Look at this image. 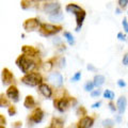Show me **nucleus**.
Wrapping results in <instances>:
<instances>
[{"mask_svg":"<svg viewBox=\"0 0 128 128\" xmlns=\"http://www.w3.org/2000/svg\"><path fill=\"white\" fill-rule=\"evenodd\" d=\"M40 63H41L40 57L30 58V57H27V56L24 54L18 56L15 61V64L18 66V68L22 70V73H24L25 75L31 73V72H34V70L40 65Z\"/></svg>","mask_w":128,"mask_h":128,"instance_id":"1","label":"nucleus"},{"mask_svg":"<svg viewBox=\"0 0 128 128\" xmlns=\"http://www.w3.org/2000/svg\"><path fill=\"white\" fill-rule=\"evenodd\" d=\"M77 104V100H76L75 97H70V96H64V97H61V98H57L54 99V108L57 109L59 112H65L68 108L72 106V105H76Z\"/></svg>","mask_w":128,"mask_h":128,"instance_id":"2","label":"nucleus"},{"mask_svg":"<svg viewBox=\"0 0 128 128\" xmlns=\"http://www.w3.org/2000/svg\"><path fill=\"white\" fill-rule=\"evenodd\" d=\"M61 30H63V27L61 25H57V24H42L41 28L38 30V33L42 36H54L57 33H59Z\"/></svg>","mask_w":128,"mask_h":128,"instance_id":"3","label":"nucleus"},{"mask_svg":"<svg viewBox=\"0 0 128 128\" xmlns=\"http://www.w3.org/2000/svg\"><path fill=\"white\" fill-rule=\"evenodd\" d=\"M20 81L26 86H38L41 83H43V77L40 73L36 72H31L29 74H26L20 79Z\"/></svg>","mask_w":128,"mask_h":128,"instance_id":"4","label":"nucleus"},{"mask_svg":"<svg viewBox=\"0 0 128 128\" xmlns=\"http://www.w3.org/2000/svg\"><path fill=\"white\" fill-rule=\"evenodd\" d=\"M41 20L38 17H31L26 19L25 22H22V28L26 32H33V31H38L40 28L42 26Z\"/></svg>","mask_w":128,"mask_h":128,"instance_id":"5","label":"nucleus"},{"mask_svg":"<svg viewBox=\"0 0 128 128\" xmlns=\"http://www.w3.org/2000/svg\"><path fill=\"white\" fill-rule=\"evenodd\" d=\"M48 81L50 82V84H52L56 88H61L62 84H63V76L61 73H59V72H54V73H50L48 75Z\"/></svg>","mask_w":128,"mask_h":128,"instance_id":"6","label":"nucleus"},{"mask_svg":"<svg viewBox=\"0 0 128 128\" xmlns=\"http://www.w3.org/2000/svg\"><path fill=\"white\" fill-rule=\"evenodd\" d=\"M42 11L46 14H52L54 12H58V11H61V4L59 2H46L44 3L43 6H42Z\"/></svg>","mask_w":128,"mask_h":128,"instance_id":"7","label":"nucleus"},{"mask_svg":"<svg viewBox=\"0 0 128 128\" xmlns=\"http://www.w3.org/2000/svg\"><path fill=\"white\" fill-rule=\"evenodd\" d=\"M1 80H2V84L3 86H12L14 82V75L13 73L8 68V67H4L2 68L1 72Z\"/></svg>","mask_w":128,"mask_h":128,"instance_id":"8","label":"nucleus"},{"mask_svg":"<svg viewBox=\"0 0 128 128\" xmlns=\"http://www.w3.org/2000/svg\"><path fill=\"white\" fill-rule=\"evenodd\" d=\"M44 115H45L44 111L41 109V108L38 107V108H35V109L32 111V113L30 114L29 121L31 123H33V124H38V123H41L43 121Z\"/></svg>","mask_w":128,"mask_h":128,"instance_id":"9","label":"nucleus"},{"mask_svg":"<svg viewBox=\"0 0 128 128\" xmlns=\"http://www.w3.org/2000/svg\"><path fill=\"white\" fill-rule=\"evenodd\" d=\"M6 95L12 102H19V91L17 89V86H14V84H12V86H10L9 88H8V90L6 92Z\"/></svg>","mask_w":128,"mask_h":128,"instance_id":"10","label":"nucleus"},{"mask_svg":"<svg viewBox=\"0 0 128 128\" xmlns=\"http://www.w3.org/2000/svg\"><path fill=\"white\" fill-rule=\"evenodd\" d=\"M86 12L84 10H81L77 12L75 14V18H76V28H75V31L76 32H79L81 30V28L83 26V22H84V19H86Z\"/></svg>","mask_w":128,"mask_h":128,"instance_id":"11","label":"nucleus"},{"mask_svg":"<svg viewBox=\"0 0 128 128\" xmlns=\"http://www.w3.org/2000/svg\"><path fill=\"white\" fill-rule=\"evenodd\" d=\"M22 52L30 58H36L40 56L38 49H36V48L33 46H29V45H24L22 47Z\"/></svg>","mask_w":128,"mask_h":128,"instance_id":"12","label":"nucleus"},{"mask_svg":"<svg viewBox=\"0 0 128 128\" xmlns=\"http://www.w3.org/2000/svg\"><path fill=\"white\" fill-rule=\"evenodd\" d=\"M94 122H95L94 118L86 115V116H83L79 120L77 124V128H91L94 125Z\"/></svg>","mask_w":128,"mask_h":128,"instance_id":"13","label":"nucleus"},{"mask_svg":"<svg viewBox=\"0 0 128 128\" xmlns=\"http://www.w3.org/2000/svg\"><path fill=\"white\" fill-rule=\"evenodd\" d=\"M38 92L47 99H50L52 97V89L47 83H41L38 86Z\"/></svg>","mask_w":128,"mask_h":128,"instance_id":"14","label":"nucleus"},{"mask_svg":"<svg viewBox=\"0 0 128 128\" xmlns=\"http://www.w3.org/2000/svg\"><path fill=\"white\" fill-rule=\"evenodd\" d=\"M126 108H127V98L125 96H120L116 100V109L118 114H124L126 111Z\"/></svg>","mask_w":128,"mask_h":128,"instance_id":"15","label":"nucleus"},{"mask_svg":"<svg viewBox=\"0 0 128 128\" xmlns=\"http://www.w3.org/2000/svg\"><path fill=\"white\" fill-rule=\"evenodd\" d=\"M82 10V8L80 6L79 4H77V3H74V2H72V3H68L66 6H65V11L67 12V13H72V14H76L77 12L79 11H81Z\"/></svg>","mask_w":128,"mask_h":128,"instance_id":"16","label":"nucleus"},{"mask_svg":"<svg viewBox=\"0 0 128 128\" xmlns=\"http://www.w3.org/2000/svg\"><path fill=\"white\" fill-rule=\"evenodd\" d=\"M63 13L61 11H58V12H54L52 14H49L48 15V19L51 22H62L63 20Z\"/></svg>","mask_w":128,"mask_h":128,"instance_id":"17","label":"nucleus"},{"mask_svg":"<svg viewBox=\"0 0 128 128\" xmlns=\"http://www.w3.org/2000/svg\"><path fill=\"white\" fill-rule=\"evenodd\" d=\"M24 106H25L27 109H32V108H34L36 106V102H35L33 96H31V95L26 96L25 100H24Z\"/></svg>","mask_w":128,"mask_h":128,"instance_id":"18","label":"nucleus"},{"mask_svg":"<svg viewBox=\"0 0 128 128\" xmlns=\"http://www.w3.org/2000/svg\"><path fill=\"white\" fill-rule=\"evenodd\" d=\"M105 81H106L105 76H104V75H100V74L95 75V76H94V78H93V82H94V84H95V86L97 88V89H99V88H100L102 86H104Z\"/></svg>","mask_w":128,"mask_h":128,"instance_id":"19","label":"nucleus"},{"mask_svg":"<svg viewBox=\"0 0 128 128\" xmlns=\"http://www.w3.org/2000/svg\"><path fill=\"white\" fill-rule=\"evenodd\" d=\"M35 3H36L35 0H22L20 6L24 10H29V9H32V8H34L36 6Z\"/></svg>","mask_w":128,"mask_h":128,"instance_id":"20","label":"nucleus"},{"mask_svg":"<svg viewBox=\"0 0 128 128\" xmlns=\"http://www.w3.org/2000/svg\"><path fill=\"white\" fill-rule=\"evenodd\" d=\"M54 58H51L49 60H47L46 62L42 63V67L45 72H50L54 68Z\"/></svg>","mask_w":128,"mask_h":128,"instance_id":"21","label":"nucleus"},{"mask_svg":"<svg viewBox=\"0 0 128 128\" xmlns=\"http://www.w3.org/2000/svg\"><path fill=\"white\" fill-rule=\"evenodd\" d=\"M54 65H57L59 68H64L66 65V60L65 57L60 56V57H54Z\"/></svg>","mask_w":128,"mask_h":128,"instance_id":"22","label":"nucleus"},{"mask_svg":"<svg viewBox=\"0 0 128 128\" xmlns=\"http://www.w3.org/2000/svg\"><path fill=\"white\" fill-rule=\"evenodd\" d=\"M10 99L8 98V96L4 95L3 93L0 94V108H4V107H10Z\"/></svg>","mask_w":128,"mask_h":128,"instance_id":"23","label":"nucleus"},{"mask_svg":"<svg viewBox=\"0 0 128 128\" xmlns=\"http://www.w3.org/2000/svg\"><path fill=\"white\" fill-rule=\"evenodd\" d=\"M63 36H64V38H66L67 43H68L70 46L75 45V38L73 36V34H72L70 32H68V31H64V32H63Z\"/></svg>","mask_w":128,"mask_h":128,"instance_id":"24","label":"nucleus"},{"mask_svg":"<svg viewBox=\"0 0 128 128\" xmlns=\"http://www.w3.org/2000/svg\"><path fill=\"white\" fill-rule=\"evenodd\" d=\"M102 95H104V97H105V98L109 99V102H113V100H114V98H115L114 92H113V91H111V90H109V89H107V90L104 91Z\"/></svg>","mask_w":128,"mask_h":128,"instance_id":"25","label":"nucleus"},{"mask_svg":"<svg viewBox=\"0 0 128 128\" xmlns=\"http://www.w3.org/2000/svg\"><path fill=\"white\" fill-rule=\"evenodd\" d=\"M50 127H52V128H62L63 127V121L61 118H54Z\"/></svg>","mask_w":128,"mask_h":128,"instance_id":"26","label":"nucleus"},{"mask_svg":"<svg viewBox=\"0 0 128 128\" xmlns=\"http://www.w3.org/2000/svg\"><path fill=\"white\" fill-rule=\"evenodd\" d=\"M114 124L115 122L113 121V120H111V118H106V120H104L102 123V125L104 128H112L114 126Z\"/></svg>","mask_w":128,"mask_h":128,"instance_id":"27","label":"nucleus"},{"mask_svg":"<svg viewBox=\"0 0 128 128\" xmlns=\"http://www.w3.org/2000/svg\"><path fill=\"white\" fill-rule=\"evenodd\" d=\"M94 88H95V84H94V82H93V80H92V81H86V83H84V90L86 91V92H91L94 90Z\"/></svg>","mask_w":128,"mask_h":128,"instance_id":"28","label":"nucleus"},{"mask_svg":"<svg viewBox=\"0 0 128 128\" xmlns=\"http://www.w3.org/2000/svg\"><path fill=\"white\" fill-rule=\"evenodd\" d=\"M77 115H80L81 116L82 115V118L83 116H86V108L84 107H78V109H77Z\"/></svg>","mask_w":128,"mask_h":128,"instance_id":"29","label":"nucleus"},{"mask_svg":"<svg viewBox=\"0 0 128 128\" xmlns=\"http://www.w3.org/2000/svg\"><path fill=\"white\" fill-rule=\"evenodd\" d=\"M80 79H81V72H77V73H75L74 76L72 77L70 81L72 82H77V81H79Z\"/></svg>","mask_w":128,"mask_h":128,"instance_id":"30","label":"nucleus"},{"mask_svg":"<svg viewBox=\"0 0 128 128\" xmlns=\"http://www.w3.org/2000/svg\"><path fill=\"white\" fill-rule=\"evenodd\" d=\"M118 8L121 9H126L127 6H128V0H118Z\"/></svg>","mask_w":128,"mask_h":128,"instance_id":"31","label":"nucleus"},{"mask_svg":"<svg viewBox=\"0 0 128 128\" xmlns=\"http://www.w3.org/2000/svg\"><path fill=\"white\" fill-rule=\"evenodd\" d=\"M52 44H54V45H56V47H59L60 45H62L63 42H62V40L60 38L59 36H54V38H52Z\"/></svg>","mask_w":128,"mask_h":128,"instance_id":"32","label":"nucleus"},{"mask_svg":"<svg viewBox=\"0 0 128 128\" xmlns=\"http://www.w3.org/2000/svg\"><path fill=\"white\" fill-rule=\"evenodd\" d=\"M8 113H9V115H11V116H13V115L17 113V110H16V108L14 106H10L8 108Z\"/></svg>","mask_w":128,"mask_h":128,"instance_id":"33","label":"nucleus"},{"mask_svg":"<svg viewBox=\"0 0 128 128\" xmlns=\"http://www.w3.org/2000/svg\"><path fill=\"white\" fill-rule=\"evenodd\" d=\"M102 94V90L100 89H97V90H93L91 92V96L93 98H96V97H99Z\"/></svg>","mask_w":128,"mask_h":128,"instance_id":"34","label":"nucleus"},{"mask_svg":"<svg viewBox=\"0 0 128 128\" xmlns=\"http://www.w3.org/2000/svg\"><path fill=\"white\" fill-rule=\"evenodd\" d=\"M122 26H123V28H124V31H125L126 33H128V20H127L126 17L123 18V20H122Z\"/></svg>","mask_w":128,"mask_h":128,"instance_id":"35","label":"nucleus"},{"mask_svg":"<svg viewBox=\"0 0 128 128\" xmlns=\"http://www.w3.org/2000/svg\"><path fill=\"white\" fill-rule=\"evenodd\" d=\"M108 107H109V109H110L112 112L118 111V109H116V106H115V104H114L113 102H109V104H108Z\"/></svg>","mask_w":128,"mask_h":128,"instance_id":"36","label":"nucleus"},{"mask_svg":"<svg viewBox=\"0 0 128 128\" xmlns=\"http://www.w3.org/2000/svg\"><path fill=\"white\" fill-rule=\"evenodd\" d=\"M122 63H123V65L128 66V52L124 54V56H123V59H122Z\"/></svg>","mask_w":128,"mask_h":128,"instance_id":"37","label":"nucleus"},{"mask_svg":"<svg viewBox=\"0 0 128 128\" xmlns=\"http://www.w3.org/2000/svg\"><path fill=\"white\" fill-rule=\"evenodd\" d=\"M118 41H125V40H126V35L125 34H124V32H118Z\"/></svg>","mask_w":128,"mask_h":128,"instance_id":"38","label":"nucleus"},{"mask_svg":"<svg viewBox=\"0 0 128 128\" xmlns=\"http://www.w3.org/2000/svg\"><path fill=\"white\" fill-rule=\"evenodd\" d=\"M118 86L120 88H125V86H126V82L124 81L123 79H118Z\"/></svg>","mask_w":128,"mask_h":128,"instance_id":"39","label":"nucleus"},{"mask_svg":"<svg viewBox=\"0 0 128 128\" xmlns=\"http://www.w3.org/2000/svg\"><path fill=\"white\" fill-rule=\"evenodd\" d=\"M6 118H4V115H2V114H0V125H2V126H4L6 125Z\"/></svg>","mask_w":128,"mask_h":128,"instance_id":"40","label":"nucleus"},{"mask_svg":"<svg viewBox=\"0 0 128 128\" xmlns=\"http://www.w3.org/2000/svg\"><path fill=\"white\" fill-rule=\"evenodd\" d=\"M86 68L89 70H91V72H96V67L93 65V64H88Z\"/></svg>","mask_w":128,"mask_h":128,"instance_id":"41","label":"nucleus"},{"mask_svg":"<svg viewBox=\"0 0 128 128\" xmlns=\"http://www.w3.org/2000/svg\"><path fill=\"white\" fill-rule=\"evenodd\" d=\"M100 106H102V102L99 100V102H94V104H93V105H92L91 107L93 108V109H96V108H99Z\"/></svg>","mask_w":128,"mask_h":128,"instance_id":"42","label":"nucleus"},{"mask_svg":"<svg viewBox=\"0 0 128 128\" xmlns=\"http://www.w3.org/2000/svg\"><path fill=\"white\" fill-rule=\"evenodd\" d=\"M12 128H22V122H15L12 125Z\"/></svg>","mask_w":128,"mask_h":128,"instance_id":"43","label":"nucleus"},{"mask_svg":"<svg viewBox=\"0 0 128 128\" xmlns=\"http://www.w3.org/2000/svg\"><path fill=\"white\" fill-rule=\"evenodd\" d=\"M115 122L116 123H121L122 122V115L121 114H118V115L115 116Z\"/></svg>","mask_w":128,"mask_h":128,"instance_id":"44","label":"nucleus"},{"mask_svg":"<svg viewBox=\"0 0 128 128\" xmlns=\"http://www.w3.org/2000/svg\"><path fill=\"white\" fill-rule=\"evenodd\" d=\"M58 49H59L60 51H64V50H66V46L64 45V44H62V45H60V46L58 47Z\"/></svg>","mask_w":128,"mask_h":128,"instance_id":"45","label":"nucleus"},{"mask_svg":"<svg viewBox=\"0 0 128 128\" xmlns=\"http://www.w3.org/2000/svg\"><path fill=\"white\" fill-rule=\"evenodd\" d=\"M115 14H118V15H120V14H122V9L121 8H115Z\"/></svg>","mask_w":128,"mask_h":128,"instance_id":"46","label":"nucleus"},{"mask_svg":"<svg viewBox=\"0 0 128 128\" xmlns=\"http://www.w3.org/2000/svg\"><path fill=\"white\" fill-rule=\"evenodd\" d=\"M35 1H36V2H52L54 1V0H35Z\"/></svg>","mask_w":128,"mask_h":128,"instance_id":"47","label":"nucleus"},{"mask_svg":"<svg viewBox=\"0 0 128 128\" xmlns=\"http://www.w3.org/2000/svg\"><path fill=\"white\" fill-rule=\"evenodd\" d=\"M0 128H6L4 126H2V125H0Z\"/></svg>","mask_w":128,"mask_h":128,"instance_id":"48","label":"nucleus"},{"mask_svg":"<svg viewBox=\"0 0 128 128\" xmlns=\"http://www.w3.org/2000/svg\"><path fill=\"white\" fill-rule=\"evenodd\" d=\"M48 128H52V127H48Z\"/></svg>","mask_w":128,"mask_h":128,"instance_id":"49","label":"nucleus"},{"mask_svg":"<svg viewBox=\"0 0 128 128\" xmlns=\"http://www.w3.org/2000/svg\"><path fill=\"white\" fill-rule=\"evenodd\" d=\"M127 15H128V12H127Z\"/></svg>","mask_w":128,"mask_h":128,"instance_id":"50","label":"nucleus"},{"mask_svg":"<svg viewBox=\"0 0 128 128\" xmlns=\"http://www.w3.org/2000/svg\"><path fill=\"white\" fill-rule=\"evenodd\" d=\"M127 126H128V124H127Z\"/></svg>","mask_w":128,"mask_h":128,"instance_id":"51","label":"nucleus"}]
</instances>
